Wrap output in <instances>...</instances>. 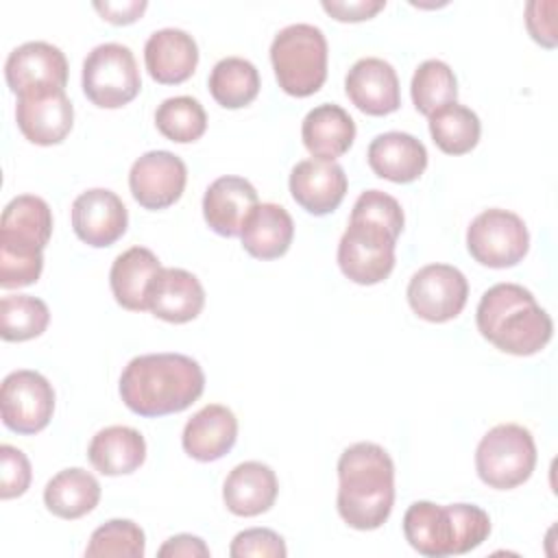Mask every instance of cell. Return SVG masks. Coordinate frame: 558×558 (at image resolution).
<instances>
[{
    "label": "cell",
    "instance_id": "e575fe53",
    "mask_svg": "<svg viewBox=\"0 0 558 558\" xmlns=\"http://www.w3.org/2000/svg\"><path fill=\"white\" fill-rule=\"evenodd\" d=\"M146 551L144 530L131 519H111L96 527L85 547L87 558L118 556V558H142Z\"/></svg>",
    "mask_w": 558,
    "mask_h": 558
},
{
    "label": "cell",
    "instance_id": "9a60e30c",
    "mask_svg": "<svg viewBox=\"0 0 558 558\" xmlns=\"http://www.w3.org/2000/svg\"><path fill=\"white\" fill-rule=\"evenodd\" d=\"M4 78L15 96L33 89H65L68 59L48 41H26L9 52Z\"/></svg>",
    "mask_w": 558,
    "mask_h": 558
},
{
    "label": "cell",
    "instance_id": "d590c367",
    "mask_svg": "<svg viewBox=\"0 0 558 558\" xmlns=\"http://www.w3.org/2000/svg\"><path fill=\"white\" fill-rule=\"evenodd\" d=\"M288 554L283 538L268 527H248L238 532L231 541L229 556L231 558H283Z\"/></svg>",
    "mask_w": 558,
    "mask_h": 558
},
{
    "label": "cell",
    "instance_id": "484cf974",
    "mask_svg": "<svg viewBox=\"0 0 558 558\" xmlns=\"http://www.w3.org/2000/svg\"><path fill=\"white\" fill-rule=\"evenodd\" d=\"M301 140L314 159L333 161L351 148L355 140V122L340 105L323 102L310 109L303 118Z\"/></svg>",
    "mask_w": 558,
    "mask_h": 558
},
{
    "label": "cell",
    "instance_id": "ac0fdd59",
    "mask_svg": "<svg viewBox=\"0 0 558 558\" xmlns=\"http://www.w3.org/2000/svg\"><path fill=\"white\" fill-rule=\"evenodd\" d=\"M349 100L366 116H388L401 107L399 76L379 57H364L351 65L344 78Z\"/></svg>",
    "mask_w": 558,
    "mask_h": 558
},
{
    "label": "cell",
    "instance_id": "4316f807",
    "mask_svg": "<svg viewBox=\"0 0 558 558\" xmlns=\"http://www.w3.org/2000/svg\"><path fill=\"white\" fill-rule=\"evenodd\" d=\"M87 458L102 475H129L146 460L144 436L129 425H109L94 434Z\"/></svg>",
    "mask_w": 558,
    "mask_h": 558
},
{
    "label": "cell",
    "instance_id": "836d02e7",
    "mask_svg": "<svg viewBox=\"0 0 558 558\" xmlns=\"http://www.w3.org/2000/svg\"><path fill=\"white\" fill-rule=\"evenodd\" d=\"M155 124L166 140L177 144H190L203 137L207 129V113L196 98L174 96L166 98L157 107Z\"/></svg>",
    "mask_w": 558,
    "mask_h": 558
},
{
    "label": "cell",
    "instance_id": "74e56055",
    "mask_svg": "<svg viewBox=\"0 0 558 558\" xmlns=\"http://www.w3.org/2000/svg\"><path fill=\"white\" fill-rule=\"evenodd\" d=\"M44 270V255H20L0 251V288L13 290L31 286Z\"/></svg>",
    "mask_w": 558,
    "mask_h": 558
},
{
    "label": "cell",
    "instance_id": "b9f144b4",
    "mask_svg": "<svg viewBox=\"0 0 558 558\" xmlns=\"http://www.w3.org/2000/svg\"><path fill=\"white\" fill-rule=\"evenodd\" d=\"M148 2L146 0H126V2H94V9L102 15V20L111 24H131L140 20V15L146 11Z\"/></svg>",
    "mask_w": 558,
    "mask_h": 558
},
{
    "label": "cell",
    "instance_id": "e0dca14e",
    "mask_svg": "<svg viewBox=\"0 0 558 558\" xmlns=\"http://www.w3.org/2000/svg\"><path fill=\"white\" fill-rule=\"evenodd\" d=\"M288 185L299 207L312 216H327L342 203L349 181L336 161L303 159L292 168Z\"/></svg>",
    "mask_w": 558,
    "mask_h": 558
},
{
    "label": "cell",
    "instance_id": "cb8c5ba5",
    "mask_svg": "<svg viewBox=\"0 0 558 558\" xmlns=\"http://www.w3.org/2000/svg\"><path fill=\"white\" fill-rule=\"evenodd\" d=\"M279 493L275 471L257 460L235 464L225 484L222 501L235 517H257L272 508Z\"/></svg>",
    "mask_w": 558,
    "mask_h": 558
},
{
    "label": "cell",
    "instance_id": "3957f363",
    "mask_svg": "<svg viewBox=\"0 0 558 558\" xmlns=\"http://www.w3.org/2000/svg\"><path fill=\"white\" fill-rule=\"evenodd\" d=\"M338 514L353 530L381 527L395 506V464L377 442H355L338 458Z\"/></svg>",
    "mask_w": 558,
    "mask_h": 558
},
{
    "label": "cell",
    "instance_id": "83f0119b",
    "mask_svg": "<svg viewBox=\"0 0 558 558\" xmlns=\"http://www.w3.org/2000/svg\"><path fill=\"white\" fill-rule=\"evenodd\" d=\"M242 246L255 259H277L288 253L294 238V222L286 207L257 203L242 227Z\"/></svg>",
    "mask_w": 558,
    "mask_h": 558
},
{
    "label": "cell",
    "instance_id": "4dcf8cb0",
    "mask_svg": "<svg viewBox=\"0 0 558 558\" xmlns=\"http://www.w3.org/2000/svg\"><path fill=\"white\" fill-rule=\"evenodd\" d=\"M482 124L473 109L449 102L429 116V135L447 155L471 153L480 142Z\"/></svg>",
    "mask_w": 558,
    "mask_h": 558
},
{
    "label": "cell",
    "instance_id": "d6a6232c",
    "mask_svg": "<svg viewBox=\"0 0 558 558\" xmlns=\"http://www.w3.org/2000/svg\"><path fill=\"white\" fill-rule=\"evenodd\" d=\"M410 94L416 111L429 118L440 107L456 102L458 98L456 74L445 61L427 59L414 70Z\"/></svg>",
    "mask_w": 558,
    "mask_h": 558
},
{
    "label": "cell",
    "instance_id": "7a4b0ae2",
    "mask_svg": "<svg viewBox=\"0 0 558 558\" xmlns=\"http://www.w3.org/2000/svg\"><path fill=\"white\" fill-rule=\"evenodd\" d=\"M205 390L201 364L183 353H146L133 357L120 375L124 405L146 418L187 410Z\"/></svg>",
    "mask_w": 558,
    "mask_h": 558
},
{
    "label": "cell",
    "instance_id": "2e32d148",
    "mask_svg": "<svg viewBox=\"0 0 558 558\" xmlns=\"http://www.w3.org/2000/svg\"><path fill=\"white\" fill-rule=\"evenodd\" d=\"M52 235V211L35 194H20L7 203L0 218V251L44 255Z\"/></svg>",
    "mask_w": 558,
    "mask_h": 558
},
{
    "label": "cell",
    "instance_id": "f35d334b",
    "mask_svg": "<svg viewBox=\"0 0 558 558\" xmlns=\"http://www.w3.org/2000/svg\"><path fill=\"white\" fill-rule=\"evenodd\" d=\"M556 0H530L525 4V26L532 39L545 48H556L558 33H556Z\"/></svg>",
    "mask_w": 558,
    "mask_h": 558
},
{
    "label": "cell",
    "instance_id": "6da1fadb",
    "mask_svg": "<svg viewBox=\"0 0 558 558\" xmlns=\"http://www.w3.org/2000/svg\"><path fill=\"white\" fill-rule=\"evenodd\" d=\"M403 222V209L395 196L381 190L362 192L338 242L342 275L360 286L384 281L395 268V246Z\"/></svg>",
    "mask_w": 558,
    "mask_h": 558
},
{
    "label": "cell",
    "instance_id": "8fae6325",
    "mask_svg": "<svg viewBox=\"0 0 558 558\" xmlns=\"http://www.w3.org/2000/svg\"><path fill=\"white\" fill-rule=\"evenodd\" d=\"M469 299V281L451 264H427L418 268L408 283V303L412 312L429 323L456 318Z\"/></svg>",
    "mask_w": 558,
    "mask_h": 558
},
{
    "label": "cell",
    "instance_id": "5b68a950",
    "mask_svg": "<svg viewBox=\"0 0 558 558\" xmlns=\"http://www.w3.org/2000/svg\"><path fill=\"white\" fill-rule=\"evenodd\" d=\"M490 534L488 512L475 504L414 501L403 514V536L427 558L469 554Z\"/></svg>",
    "mask_w": 558,
    "mask_h": 558
},
{
    "label": "cell",
    "instance_id": "60d3db41",
    "mask_svg": "<svg viewBox=\"0 0 558 558\" xmlns=\"http://www.w3.org/2000/svg\"><path fill=\"white\" fill-rule=\"evenodd\" d=\"M159 558H207L209 547L205 545L203 538L192 536V534H177L170 536L157 551Z\"/></svg>",
    "mask_w": 558,
    "mask_h": 558
},
{
    "label": "cell",
    "instance_id": "f546056e",
    "mask_svg": "<svg viewBox=\"0 0 558 558\" xmlns=\"http://www.w3.org/2000/svg\"><path fill=\"white\" fill-rule=\"evenodd\" d=\"M209 94L225 109H240L251 105L259 94V72L242 57L220 59L209 74Z\"/></svg>",
    "mask_w": 558,
    "mask_h": 558
},
{
    "label": "cell",
    "instance_id": "9c48e42d",
    "mask_svg": "<svg viewBox=\"0 0 558 558\" xmlns=\"http://www.w3.org/2000/svg\"><path fill=\"white\" fill-rule=\"evenodd\" d=\"M466 248L482 266L510 268L527 255L530 233L521 216L490 207L471 220L466 229Z\"/></svg>",
    "mask_w": 558,
    "mask_h": 558
},
{
    "label": "cell",
    "instance_id": "8992f818",
    "mask_svg": "<svg viewBox=\"0 0 558 558\" xmlns=\"http://www.w3.org/2000/svg\"><path fill=\"white\" fill-rule=\"evenodd\" d=\"M270 63L279 87L296 98L316 94L327 78V39L314 24H290L270 44Z\"/></svg>",
    "mask_w": 558,
    "mask_h": 558
},
{
    "label": "cell",
    "instance_id": "5bb4252c",
    "mask_svg": "<svg viewBox=\"0 0 558 558\" xmlns=\"http://www.w3.org/2000/svg\"><path fill=\"white\" fill-rule=\"evenodd\" d=\"M126 227L129 211L122 198L107 187L85 190L72 203V229L87 246H111L124 235Z\"/></svg>",
    "mask_w": 558,
    "mask_h": 558
},
{
    "label": "cell",
    "instance_id": "ffe728a7",
    "mask_svg": "<svg viewBox=\"0 0 558 558\" xmlns=\"http://www.w3.org/2000/svg\"><path fill=\"white\" fill-rule=\"evenodd\" d=\"M366 159L371 170L392 183H412L427 168V148L403 131H386L371 140Z\"/></svg>",
    "mask_w": 558,
    "mask_h": 558
},
{
    "label": "cell",
    "instance_id": "7402d4cb",
    "mask_svg": "<svg viewBox=\"0 0 558 558\" xmlns=\"http://www.w3.org/2000/svg\"><path fill=\"white\" fill-rule=\"evenodd\" d=\"M144 63L153 81L179 85L187 81L198 65V46L181 28H159L144 44Z\"/></svg>",
    "mask_w": 558,
    "mask_h": 558
},
{
    "label": "cell",
    "instance_id": "d6986e66",
    "mask_svg": "<svg viewBox=\"0 0 558 558\" xmlns=\"http://www.w3.org/2000/svg\"><path fill=\"white\" fill-rule=\"evenodd\" d=\"M257 203V190L248 179L225 174L211 181L205 190L203 218L214 233L235 238L242 233V227Z\"/></svg>",
    "mask_w": 558,
    "mask_h": 558
},
{
    "label": "cell",
    "instance_id": "277c9868",
    "mask_svg": "<svg viewBox=\"0 0 558 558\" xmlns=\"http://www.w3.org/2000/svg\"><path fill=\"white\" fill-rule=\"evenodd\" d=\"M475 323L482 338L499 351L521 357L538 353L554 333L551 316L519 283L490 286L477 303Z\"/></svg>",
    "mask_w": 558,
    "mask_h": 558
},
{
    "label": "cell",
    "instance_id": "ba28073f",
    "mask_svg": "<svg viewBox=\"0 0 558 558\" xmlns=\"http://www.w3.org/2000/svg\"><path fill=\"white\" fill-rule=\"evenodd\" d=\"M83 94L100 109H120L142 89L137 61L129 46L107 41L92 48L83 61Z\"/></svg>",
    "mask_w": 558,
    "mask_h": 558
},
{
    "label": "cell",
    "instance_id": "7c38bea8",
    "mask_svg": "<svg viewBox=\"0 0 558 558\" xmlns=\"http://www.w3.org/2000/svg\"><path fill=\"white\" fill-rule=\"evenodd\" d=\"M187 183L183 159L170 150H148L137 157L129 172L133 198L144 209H166L174 205Z\"/></svg>",
    "mask_w": 558,
    "mask_h": 558
},
{
    "label": "cell",
    "instance_id": "30bf717a",
    "mask_svg": "<svg viewBox=\"0 0 558 558\" xmlns=\"http://www.w3.org/2000/svg\"><path fill=\"white\" fill-rule=\"evenodd\" d=\"M54 412L52 384L37 371L20 368L2 379L0 414L2 423L17 434L41 432Z\"/></svg>",
    "mask_w": 558,
    "mask_h": 558
},
{
    "label": "cell",
    "instance_id": "603a6c76",
    "mask_svg": "<svg viewBox=\"0 0 558 558\" xmlns=\"http://www.w3.org/2000/svg\"><path fill=\"white\" fill-rule=\"evenodd\" d=\"M238 440V418L220 403H207L183 427L181 445L198 462H214L227 456Z\"/></svg>",
    "mask_w": 558,
    "mask_h": 558
},
{
    "label": "cell",
    "instance_id": "f1b7e54d",
    "mask_svg": "<svg viewBox=\"0 0 558 558\" xmlns=\"http://www.w3.org/2000/svg\"><path fill=\"white\" fill-rule=\"evenodd\" d=\"M100 501L98 480L81 469L70 466L52 475L44 488L46 508L59 519H81L89 514Z\"/></svg>",
    "mask_w": 558,
    "mask_h": 558
},
{
    "label": "cell",
    "instance_id": "ab89813d",
    "mask_svg": "<svg viewBox=\"0 0 558 558\" xmlns=\"http://www.w3.org/2000/svg\"><path fill=\"white\" fill-rule=\"evenodd\" d=\"M386 7V0H323V9L338 22L371 20Z\"/></svg>",
    "mask_w": 558,
    "mask_h": 558
},
{
    "label": "cell",
    "instance_id": "4fadbf2b",
    "mask_svg": "<svg viewBox=\"0 0 558 558\" xmlns=\"http://www.w3.org/2000/svg\"><path fill=\"white\" fill-rule=\"evenodd\" d=\"M15 122L37 146L61 144L74 124V107L65 89H33L17 94Z\"/></svg>",
    "mask_w": 558,
    "mask_h": 558
},
{
    "label": "cell",
    "instance_id": "1f68e13d",
    "mask_svg": "<svg viewBox=\"0 0 558 558\" xmlns=\"http://www.w3.org/2000/svg\"><path fill=\"white\" fill-rule=\"evenodd\" d=\"M50 323L48 305L31 294H7L0 301V336L7 342H24L41 336Z\"/></svg>",
    "mask_w": 558,
    "mask_h": 558
},
{
    "label": "cell",
    "instance_id": "52a82bcc",
    "mask_svg": "<svg viewBox=\"0 0 558 558\" xmlns=\"http://www.w3.org/2000/svg\"><path fill=\"white\" fill-rule=\"evenodd\" d=\"M536 466V445L527 427L501 423L488 429L475 449L480 480L497 490H510L530 480Z\"/></svg>",
    "mask_w": 558,
    "mask_h": 558
},
{
    "label": "cell",
    "instance_id": "d4e9b609",
    "mask_svg": "<svg viewBox=\"0 0 558 558\" xmlns=\"http://www.w3.org/2000/svg\"><path fill=\"white\" fill-rule=\"evenodd\" d=\"M159 270V257L146 246H131L120 253L109 270V286L118 305L131 312L148 310V292Z\"/></svg>",
    "mask_w": 558,
    "mask_h": 558
},
{
    "label": "cell",
    "instance_id": "8d00e7d4",
    "mask_svg": "<svg viewBox=\"0 0 558 558\" xmlns=\"http://www.w3.org/2000/svg\"><path fill=\"white\" fill-rule=\"evenodd\" d=\"M0 497L13 499L28 490L33 471L26 453L13 445L0 447Z\"/></svg>",
    "mask_w": 558,
    "mask_h": 558
},
{
    "label": "cell",
    "instance_id": "44dd1931",
    "mask_svg": "<svg viewBox=\"0 0 558 558\" xmlns=\"http://www.w3.org/2000/svg\"><path fill=\"white\" fill-rule=\"evenodd\" d=\"M205 305L198 277L185 268H161L148 292V310L166 323H190Z\"/></svg>",
    "mask_w": 558,
    "mask_h": 558
}]
</instances>
